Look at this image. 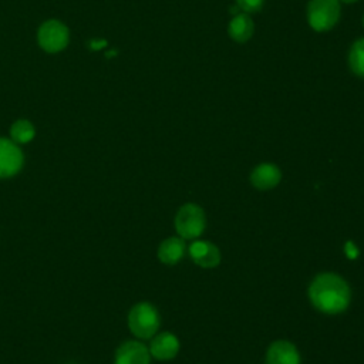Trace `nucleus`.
Segmentation results:
<instances>
[{
    "label": "nucleus",
    "mask_w": 364,
    "mask_h": 364,
    "mask_svg": "<svg viewBox=\"0 0 364 364\" xmlns=\"http://www.w3.org/2000/svg\"><path fill=\"white\" fill-rule=\"evenodd\" d=\"M310 303L324 314H340L347 310L351 300L348 283L336 273L317 274L309 286Z\"/></svg>",
    "instance_id": "obj_1"
},
{
    "label": "nucleus",
    "mask_w": 364,
    "mask_h": 364,
    "mask_svg": "<svg viewBox=\"0 0 364 364\" xmlns=\"http://www.w3.org/2000/svg\"><path fill=\"white\" fill-rule=\"evenodd\" d=\"M127 321L129 331L136 338L148 340L158 333L161 317L154 304L149 301H139L131 307Z\"/></svg>",
    "instance_id": "obj_2"
},
{
    "label": "nucleus",
    "mask_w": 364,
    "mask_h": 364,
    "mask_svg": "<svg viewBox=\"0 0 364 364\" xmlns=\"http://www.w3.org/2000/svg\"><path fill=\"white\" fill-rule=\"evenodd\" d=\"M206 228L203 209L196 203H185L175 215V230L182 239L193 240L199 237Z\"/></svg>",
    "instance_id": "obj_3"
},
{
    "label": "nucleus",
    "mask_w": 364,
    "mask_h": 364,
    "mask_svg": "<svg viewBox=\"0 0 364 364\" xmlns=\"http://www.w3.org/2000/svg\"><path fill=\"white\" fill-rule=\"evenodd\" d=\"M338 0H310L307 4V21L316 31H328L340 20Z\"/></svg>",
    "instance_id": "obj_4"
},
{
    "label": "nucleus",
    "mask_w": 364,
    "mask_h": 364,
    "mask_svg": "<svg viewBox=\"0 0 364 364\" xmlns=\"http://www.w3.org/2000/svg\"><path fill=\"white\" fill-rule=\"evenodd\" d=\"M38 44L47 53H58L68 43V28L58 20H48L38 28Z\"/></svg>",
    "instance_id": "obj_5"
},
{
    "label": "nucleus",
    "mask_w": 364,
    "mask_h": 364,
    "mask_svg": "<svg viewBox=\"0 0 364 364\" xmlns=\"http://www.w3.org/2000/svg\"><path fill=\"white\" fill-rule=\"evenodd\" d=\"M24 165V155L18 144L9 138H0V179L16 176Z\"/></svg>",
    "instance_id": "obj_6"
},
{
    "label": "nucleus",
    "mask_w": 364,
    "mask_h": 364,
    "mask_svg": "<svg viewBox=\"0 0 364 364\" xmlns=\"http://www.w3.org/2000/svg\"><path fill=\"white\" fill-rule=\"evenodd\" d=\"M114 364H151V353L141 341L127 340L115 350Z\"/></svg>",
    "instance_id": "obj_7"
},
{
    "label": "nucleus",
    "mask_w": 364,
    "mask_h": 364,
    "mask_svg": "<svg viewBox=\"0 0 364 364\" xmlns=\"http://www.w3.org/2000/svg\"><path fill=\"white\" fill-rule=\"evenodd\" d=\"M188 253L195 264L202 269H213L220 263V250L218 246L208 240H195L189 245Z\"/></svg>",
    "instance_id": "obj_8"
},
{
    "label": "nucleus",
    "mask_w": 364,
    "mask_h": 364,
    "mask_svg": "<svg viewBox=\"0 0 364 364\" xmlns=\"http://www.w3.org/2000/svg\"><path fill=\"white\" fill-rule=\"evenodd\" d=\"M179 340L178 337L171 331H162L156 333L151 338V344L148 347L151 357H154L158 361H169L176 357L179 353Z\"/></svg>",
    "instance_id": "obj_9"
},
{
    "label": "nucleus",
    "mask_w": 364,
    "mask_h": 364,
    "mask_svg": "<svg viewBox=\"0 0 364 364\" xmlns=\"http://www.w3.org/2000/svg\"><path fill=\"white\" fill-rule=\"evenodd\" d=\"M300 353L293 343L277 340L269 346L264 364H300Z\"/></svg>",
    "instance_id": "obj_10"
},
{
    "label": "nucleus",
    "mask_w": 364,
    "mask_h": 364,
    "mask_svg": "<svg viewBox=\"0 0 364 364\" xmlns=\"http://www.w3.org/2000/svg\"><path fill=\"white\" fill-rule=\"evenodd\" d=\"M282 181V171L272 162H263L253 168L250 173V183L259 191H269L276 188Z\"/></svg>",
    "instance_id": "obj_11"
},
{
    "label": "nucleus",
    "mask_w": 364,
    "mask_h": 364,
    "mask_svg": "<svg viewBox=\"0 0 364 364\" xmlns=\"http://www.w3.org/2000/svg\"><path fill=\"white\" fill-rule=\"evenodd\" d=\"M185 252V239H182L181 236H171L159 243L156 255L164 264H176L178 262L182 260Z\"/></svg>",
    "instance_id": "obj_12"
},
{
    "label": "nucleus",
    "mask_w": 364,
    "mask_h": 364,
    "mask_svg": "<svg viewBox=\"0 0 364 364\" xmlns=\"http://www.w3.org/2000/svg\"><path fill=\"white\" fill-rule=\"evenodd\" d=\"M255 31V24L253 20L250 18V16L245 11L237 13L229 23L228 27V33L229 37L232 40H235L236 43H246L247 40H250V37L253 36Z\"/></svg>",
    "instance_id": "obj_13"
},
{
    "label": "nucleus",
    "mask_w": 364,
    "mask_h": 364,
    "mask_svg": "<svg viewBox=\"0 0 364 364\" xmlns=\"http://www.w3.org/2000/svg\"><path fill=\"white\" fill-rule=\"evenodd\" d=\"M36 135V128L28 119H17L10 127V139L16 144H28Z\"/></svg>",
    "instance_id": "obj_14"
},
{
    "label": "nucleus",
    "mask_w": 364,
    "mask_h": 364,
    "mask_svg": "<svg viewBox=\"0 0 364 364\" xmlns=\"http://www.w3.org/2000/svg\"><path fill=\"white\" fill-rule=\"evenodd\" d=\"M348 67L360 78H364V37L355 40L348 51Z\"/></svg>",
    "instance_id": "obj_15"
},
{
    "label": "nucleus",
    "mask_w": 364,
    "mask_h": 364,
    "mask_svg": "<svg viewBox=\"0 0 364 364\" xmlns=\"http://www.w3.org/2000/svg\"><path fill=\"white\" fill-rule=\"evenodd\" d=\"M236 3L242 11L250 14L260 11L264 4V0H236Z\"/></svg>",
    "instance_id": "obj_16"
},
{
    "label": "nucleus",
    "mask_w": 364,
    "mask_h": 364,
    "mask_svg": "<svg viewBox=\"0 0 364 364\" xmlns=\"http://www.w3.org/2000/svg\"><path fill=\"white\" fill-rule=\"evenodd\" d=\"M338 1H343V3H347V4H351V3H355L358 0H338Z\"/></svg>",
    "instance_id": "obj_17"
},
{
    "label": "nucleus",
    "mask_w": 364,
    "mask_h": 364,
    "mask_svg": "<svg viewBox=\"0 0 364 364\" xmlns=\"http://www.w3.org/2000/svg\"><path fill=\"white\" fill-rule=\"evenodd\" d=\"M363 26H364V16H363Z\"/></svg>",
    "instance_id": "obj_18"
}]
</instances>
